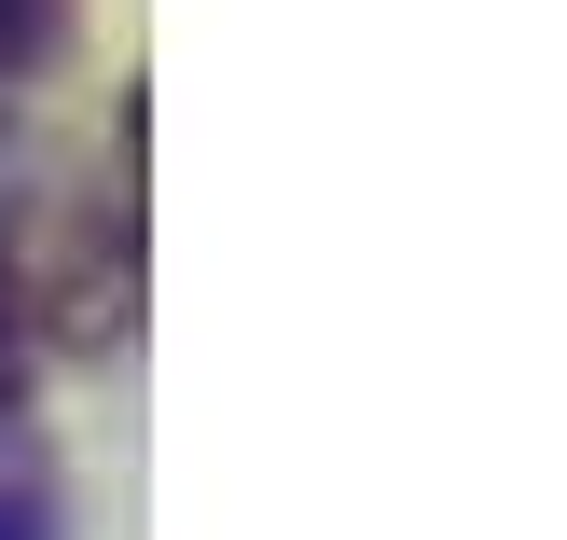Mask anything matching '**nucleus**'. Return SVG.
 <instances>
[{
    "label": "nucleus",
    "mask_w": 567,
    "mask_h": 540,
    "mask_svg": "<svg viewBox=\"0 0 567 540\" xmlns=\"http://www.w3.org/2000/svg\"><path fill=\"white\" fill-rule=\"evenodd\" d=\"M0 540H70V486H55L42 430H0Z\"/></svg>",
    "instance_id": "obj_1"
},
{
    "label": "nucleus",
    "mask_w": 567,
    "mask_h": 540,
    "mask_svg": "<svg viewBox=\"0 0 567 540\" xmlns=\"http://www.w3.org/2000/svg\"><path fill=\"white\" fill-rule=\"evenodd\" d=\"M70 14H83V0H0V111L70 55Z\"/></svg>",
    "instance_id": "obj_2"
},
{
    "label": "nucleus",
    "mask_w": 567,
    "mask_h": 540,
    "mask_svg": "<svg viewBox=\"0 0 567 540\" xmlns=\"http://www.w3.org/2000/svg\"><path fill=\"white\" fill-rule=\"evenodd\" d=\"M0 430H28V264L0 236Z\"/></svg>",
    "instance_id": "obj_3"
}]
</instances>
